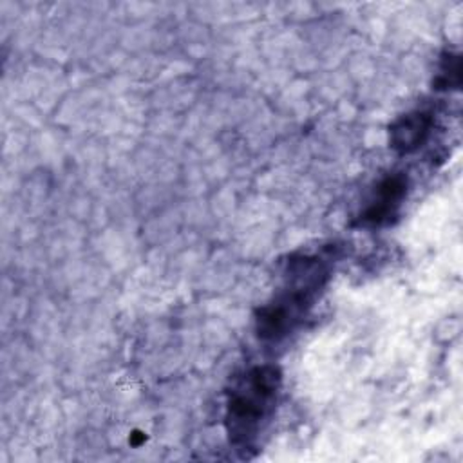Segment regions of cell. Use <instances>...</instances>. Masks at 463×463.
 Listing matches in <instances>:
<instances>
[{"label":"cell","instance_id":"obj_1","mask_svg":"<svg viewBox=\"0 0 463 463\" xmlns=\"http://www.w3.org/2000/svg\"><path fill=\"white\" fill-rule=\"evenodd\" d=\"M280 391V371L273 365L248 369L233 383L226 403V430L239 449H251L268 425Z\"/></svg>","mask_w":463,"mask_h":463},{"label":"cell","instance_id":"obj_2","mask_svg":"<svg viewBox=\"0 0 463 463\" xmlns=\"http://www.w3.org/2000/svg\"><path fill=\"white\" fill-rule=\"evenodd\" d=\"M286 289L257 315V335L264 342H279L295 329L327 279V266L318 257L291 259Z\"/></svg>","mask_w":463,"mask_h":463},{"label":"cell","instance_id":"obj_3","mask_svg":"<svg viewBox=\"0 0 463 463\" xmlns=\"http://www.w3.org/2000/svg\"><path fill=\"white\" fill-rule=\"evenodd\" d=\"M407 192V177L402 174H394L385 177L378 188L373 203L367 206V210L362 213L360 221L364 224L371 226H382L387 224L394 215L396 210L402 204V199Z\"/></svg>","mask_w":463,"mask_h":463},{"label":"cell","instance_id":"obj_4","mask_svg":"<svg viewBox=\"0 0 463 463\" xmlns=\"http://www.w3.org/2000/svg\"><path fill=\"white\" fill-rule=\"evenodd\" d=\"M432 114L427 110H412L391 125L389 143L398 154L416 152L429 137L432 128Z\"/></svg>","mask_w":463,"mask_h":463},{"label":"cell","instance_id":"obj_5","mask_svg":"<svg viewBox=\"0 0 463 463\" xmlns=\"http://www.w3.org/2000/svg\"><path fill=\"white\" fill-rule=\"evenodd\" d=\"M459 80H461L459 54L445 52L439 65V74L436 78V89H458Z\"/></svg>","mask_w":463,"mask_h":463}]
</instances>
